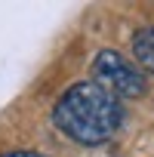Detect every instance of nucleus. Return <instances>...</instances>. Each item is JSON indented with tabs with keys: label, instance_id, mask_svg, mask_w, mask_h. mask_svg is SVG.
I'll return each mask as SVG.
<instances>
[{
	"label": "nucleus",
	"instance_id": "nucleus-2",
	"mask_svg": "<svg viewBox=\"0 0 154 157\" xmlns=\"http://www.w3.org/2000/svg\"><path fill=\"white\" fill-rule=\"evenodd\" d=\"M93 83H99L114 99H139L148 86L145 74L114 49H102L93 59Z\"/></svg>",
	"mask_w": 154,
	"mask_h": 157
},
{
	"label": "nucleus",
	"instance_id": "nucleus-1",
	"mask_svg": "<svg viewBox=\"0 0 154 157\" xmlns=\"http://www.w3.org/2000/svg\"><path fill=\"white\" fill-rule=\"evenodd\" d=\"M52 123L80 145L108 142L123 123V105L99 83L83 80L65 90V96L52 108Z\"/></svg>",
	"mask_w": 154,
	"mask_h": 157
},
{
	"label": "nucleus",
	"instance_id": "nucleus-4",
	"mask_svg": "<svg viewBox=\"0 0 154 157\" xmlns=\"http://www.w3.org/2000/svg\"><path fill=\"white\" fill-rule=\"evenodd\" d=\"M3 157H46V154H34V151H13V154H3Z\"/></svg>",
	"mask_w": 154,
	"mask_h": 157
},
{
	"label": "nucleus",
	"instance_id": "nucleus-3",
	"mask_svg": "<svg viewBox=\"0 0 154 157\" xmlns=\"http://www.w3.org/2000/svg\"><path fill=\"white\" fill-rule=\"evenodd\" d=\"M133 56L145 71L154 74V28H139L133 34Z\"/></svg>",
	"mask_w": 154,
	"mask_h": 157
}]
</instances>
